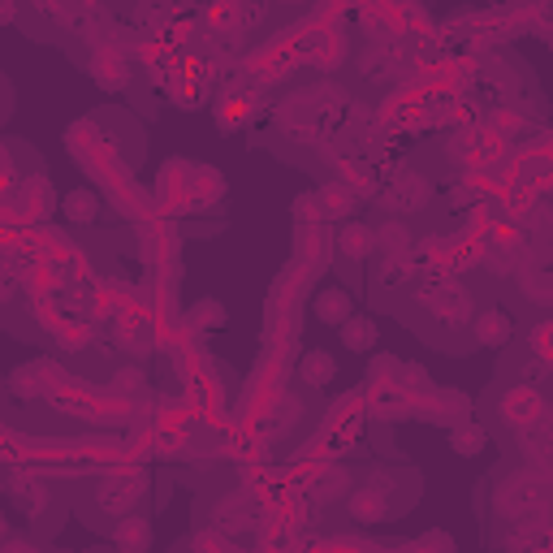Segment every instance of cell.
Here are the masks:
<instances>
[{
	"instance_id": "1",
	"label": "cell",
	"mask_w": 553,
	"mask_h": 553,
	"mask_svg": "<svg viewBox=\"0 0 553 553\" xmlns=\"http://www.w3.org/2000/svg\"><path fill=\"white\" fill-rule=\"evenodd\" d=\"M311 311H316V321L321 324H333V329H338L346 316H355V303H351V294H346L341 286H329V290L316 294V307H311Z\"/></svg>"
},
{
	"instance_id": "2",
	"label": "cell",
	"mask_w": 553,
	"mask_h": 553,
	"mask_svg": "<svg viewBox=\"0 0 553 553\" xmlns=\"http://www.w3.org/2000/svg\"><path fill=\"white\" fill-rule=\"evenodd\" d=\"M299 376H303L307 385H316V390H324L333 376H338V359L329 355V351H307L303 363H299Z\"/></svg>"
},
{
	"instance_id": "3",
	"label": "cell",
	"mask_w": 553,
	"mask_h": 553,
	"mask_svg": "<svg viewBox=\"0 0 553 553\" xmlns=\"http://www.w3.org/2000/svg\"><path fill=\"white\" fill-rule=\"evenodd\" d=\"M338 251L346 255V260H368V255L376 251V233L368 230V225H341Z\"/></svg>"
},
{
	"instance_id": "4",
	"label": "cell",
	"mask_w": 553,
	"mask_h": 553,
	"mask_svg": "<svg viewBox=\"0 0 553 553\" xmlns=\"http://www.w3.org/2000/svg\"><path fill=\"white\" fill-rule=\"evenodd\" d=\"M429 195H432V191H429V182H424V178H402L390 191V203H393V208H402V212H420V208L429 203Z\"/></svg>"
},
{
	"instance_id": "5",
	"label": "cell",
	"mask_w": 553,
	"mask_h": 553,
	"mask_svg": "<svg viewBox=\"0 0 553 553\" xmlns=\"http://www.w3.org/2000/svg\"><path fill=\"white\" fill-rule=\"evenodd\" d=\"M143 493V484L134 480H117V484H104L100 489V506L104 510H113V515H130V506H134V498Z\"/></svg>"
},
{
	"instance_id": "6",
	"label": "cell",
	"mask_w": 553,
	"mask_h": 553,
	"mask_svg": "<svg viewBox=\"0 0 553 553\" xmlns=\"http://www.w3.org/2000/svg\"><path fill=\"white\" fill-rule=\"evenodd\" d=\"M61 212L70 216V221H78V225H91L95 216H100V199H95V191H70V195L61 199Z\"/></svg>"
},
{
	"instance_id": "7",
	"label": "cell",
	"mask_w": 553,
	"mask_h": 553,
	"mask_svg": "<svg viewBox=\"0 0 553 553\" xmlns=\"http://www.w3.org/2000/svg\"><path fill=\"white\" fill-rule=\"evenodd\" d=\"M338 329H341V341H346L351 351H372L376 346V324L368 321V316H346Z\"/></svg>"
},
{
	"instance_id": "8",
	"label": "cell",
	"mask_w": 553,
	"mask_h": 553,
	"mask_svg": "<svg viewBox=\"0 0 553 553\" xmlns=\"http://www.w3.org/2000/svg\"><path fill=\"white\" fill-rule=\"evenodd\" d=\"M510 316L506 311H484L480 321H476V338L484 341V346H506V338H510Z\"/></svg>"
},
{
	"instance_id": "9",
	"label": "cell",
	"mask_w": 553,
	"mask_h": 553,
	"mask_svg": "<svg viewBox=\"0 0 553 553\" xmlns=\"http://www.w3.org/2000/svg\"><path fill=\"white\" fill-rule=\"evenodd\" d=\"M351 515L359 523H380L385 518V498H380V489H359L355 498H351Z\"/></svg>"
},
{
	"instance_id": "10",
	"label": "cell",
	"mask_w": 553,
	"mask_h": 553,
	"mask_svg": "<svg viewBox=\"0 0 553 553\" xmlns=\"http://www.w3.org/2000/svg\"><path fill=\"white\" fill-rule=\"evenodd\" d=\"M449 446L459 449V454H480V449L489 446V432H484L480 424H459V429L449 432Z\"/></svg>"
},
{
	"instance_id": "11",
	"label": "cell",
	"mask_w": 553,
	"mask_h": 553,
	"mask_svg": "<svg viewBox=\"0 0 553 553\" xmlns=\"http://www.w3.org/2000/svg\"><path fill=\"white\" fill-rule=\"evenodd\" d=\"M117 545H125V549H147V545H152V528H147V518H122V528H117Z\"/></svg>"
},
{
	"instance_id": "12",
	"label": "cell",
	"mask_w": 553,
	"mask_h": 553,
	"mask_svg": "<svg viewBox=\"0 0 553 553\" xmlns=\"http://www.w3.org/2000/svg\"><path fill=\"white\" fill-rule=\"evenodd\" d=\"M316 203H329V208H324L329 216H351V212H355V199L346 195L341 186H329L324 195H316Z\"/></svg>"
},
{
	"instance_id": "13",
	"label": "cell",
	"mask_w": 553,
	"mask_h": 553,
	"mask_svg": "<svg viewBox=\"0 0 553 553\" xmlns=\"http://www.w3.org/2000/svg\"><path fill=\"white\" fill-rule=\"evenodd\" d=\"M14 493H18V501H22V510H44L48 506V489L35 480V489H31V480H22V484H14Z\"/></svg>"
},
{
	"instance_id": "14",
	"label": "cell",
	"mask_w": 553,
	"mask_h": 553,
	"mask_svg": "<svg viewBox=\"0 0 553 553\" xmlns=\"http://www.w3.org/2000/svg\"><path fill=\"white\" fill-rule=\"evenodd\" d=\"M195 321L221 329V324H225V307L216 303V299H199V303H195Z\"/></svg>"
},
{
	"instance_id": "15",
	"label": "cell",
	"mask_w": 553,
	"mask_h": 553,
	"mask_svg": "<svg viewBox=\"0 0 553 553\" xmlns=\"http://www.w3.org/2000/svg\"><path fill=\"white\" fill-rule=\"evenodd\" d=\"M376 247L402 251V247H407V230H402V225H385V230L376 233Z\"/></svg>"
},
{
	"instance_id": "16",
	"label": "cell",
	"mask_w": 553,
	"mask_h": 553,
	"mask_svg": "<svg viewBox=\"0 0 553 553\" xmlns=\"http://www.w3.org/2000/svg\"><path fill=\"white\" fill-rule=\"evenodd\" d=\"M0 22H14V0H0Z\"/></svg>"
},
{
	"instance_id": "17",
	"label": "cell",
	"mask_w": 553,
	"mask_h": 553,
	"mask_svg": "<svg viewBox=\"0 0 553 553\" xmlns=\"http://www.w3.org/2000/svg\"><path fill=\"white\" fill-rule=\"evenodd\" d=\"M0 540H5V518H0Z\"/></svg>"
}]
</instances>
